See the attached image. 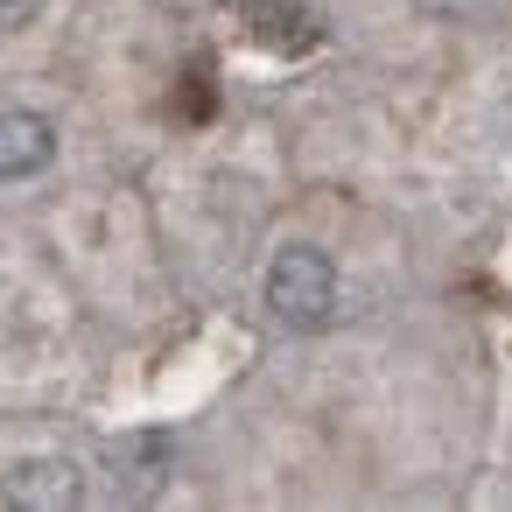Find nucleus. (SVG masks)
Masks as SVG:
<instances>
[{
    "label": "nucleus",
    "instance_id": "nucleus-1",
    "mask_svg": "<svg viewBox=\"0 0 512 512\" xmlns=\"http://www.w3.org/2000/svg\"><path fill=\"white\" fill-rule=\"evenodd\" d=\"M267 309L295 337L330 330V316H337V267H330V253L323 246H281L267 260Z\"/></svg>",
    "mask_w": 512,
    "mask_h": 512
},
{
    "label": "nucleus",
    "instance_id": "nucleus-2",
    "mask_svg": "<svg viewBox=\"0 0 512 512\" xmlns=\"http://www.w3.org/2000/svg\"><path fill=\"white\" fill-rule=\"evenodd\" d=\"M0 498L22 512H64V505H85V470L71 456H22L0 477Z\"/></svg>",
    "mask_w": 512,
    "mask_h": 512
},
{
    "label": "nucleus",
    "instance_id": "nucleus-3",
    "mask_svg": "<svg viewBox=\"0 0 512 512\" xmlns=\"http://www.w3.org/2000/svg\"><path fill=\"white\" fill-rule=\"evenodd\" d=\"M57 162V127L43 113H0V183H29Z\"/></svg>",
    "mask_w": 512,
    "mask_h": 512
},
{
    "label": "nucleus",
    "instance_id": "nucleus-4",
    "mask_svg": "<svg viewBox=\"0 0 512 512\" xmlns=\"http://www.w3.org/2000/svg\"><path fill=\"white\" fill-rule=\"evenodd\" d=\"M246 29L267 43V50H302V43H316V22L302 15V8H288V0H253V8H246Z\"/></svg>",
    "mask_w": 512,
    "mask_h": 512
},
{
    "label": "nucleus",
    "instance_id": "nucleus-5",
    "mask_svg": "<svg viewBox=\"0 0 512 512\" xmlns=\"http://www.w3.org/2000/svg\"><path fill=\"white\" fill-rule=\"evenodd\" d=\"M43 15V0H0V36H15V29H29Z\"/></svg>",
    "mask_w": 512,
    "mask_h": 512
}]
</instances>
